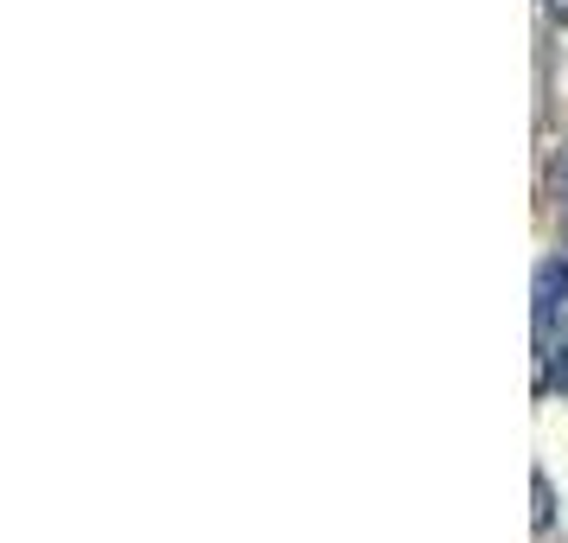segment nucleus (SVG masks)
Instances as JSON below:
<instances>
[{
  "mask_svg": "<svg viewBox=\"0 0 568 543\" xmlns=\"http://www.w3.org/2000/svg\"><path fill=\"white\" fill-rule=\"evenodd\" d=\"M556 185H568V148L556 154Z\"/></svg>",
  "mask_w": 568,
  "mask_h": 543,
  "instance_id": "nucleus-3",
  "label": "nucleus"
},
{
  "mask_svg": "<svg viewBox=\"0 0 568 543\" xmlns=\"http://www.w3.org/2000/svg\"><path fill=\"white\" fill-rule=\"evenodd\" d=\"M562 243H568V199H562Z\"/></svg>",
  "mask_w": 568,
  "mask_h": 543,
  "instance_id": "nucleus-4",
  "label": "nucleus"
},
{
  "mask_svg": "<svg viewBox=\"0 0 568 543\" xmlns=\"http://www.w3.org/2000/svg\"><path fill=\"white\" fill-rule=\"evenodd\" d=\"M537 390H562L568 396V326H562V345L542 359V378H537Z\"/></svg>",
  "mask_w": 568,
  "mask_h": 543,
  "instance_id": "nucleus-1",
  "label": "nucleus"
},
{
  "mask_svg": "<svg viewBox=\"0 0 568 543\" xmlns=\"http://www.w3.org/2000/svg\"><path fill=\"white\" fill-rule=\"evenodd\" d=\"M549 524H556V486L537 473V531H549Z\"/></svg>",
  "mask_w": 568,
  "mask_h": 543,
  "instance_id": "nucleus-2",
  "label": "nucleus"
}]
</instances>
